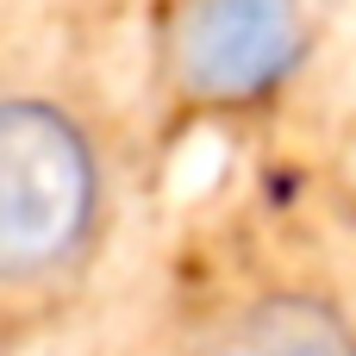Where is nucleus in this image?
<instances>
[{
	"instance_id": "obj_1",
	"label": "nucleus",
	"mask_w": 356,
	"mask_h": 356,
	"mask_svg": "<svg viewBox=\"0 0 356 356\" xmlns=\"http://www.w3.org/2000/svg\"><path fill=\"white\" fill-rule=\"evenodd\" d=\"M106 163L88 125L50 100L0 94V288H38L100 244Z\"/></svg>"
},
{
	"instance_id": "obj_3",
	"label": "nucleus",
	"mask_w": 356,
	"mask_h": 356,
	"mask_svg": "<svg viewBox=\"0 0 356 356\" xmlns=\"http://www.w3.org/2000/svg\"><path fill=\"white\" fill-rule=\"evenodd\" d=\"M188 356H356V325L325 294L275 288L232 307Z\"/></svg>"
},
{
	"instance_id": "obj_2",
	"label": "nucleus",
	"mask_w": 356,
	"mask_h": 356,
	"mask_svg": "<svg viewBox=\"0 0 356 356\" xmlns=\"http://www.w3.org/2000/svg\"><path fill=\"white\" fill-rule=\"evenodd\" d=\"M307 50L300 0H181L163 25V81L188 106H250Z\"/></svg>"
}]
</instances>
